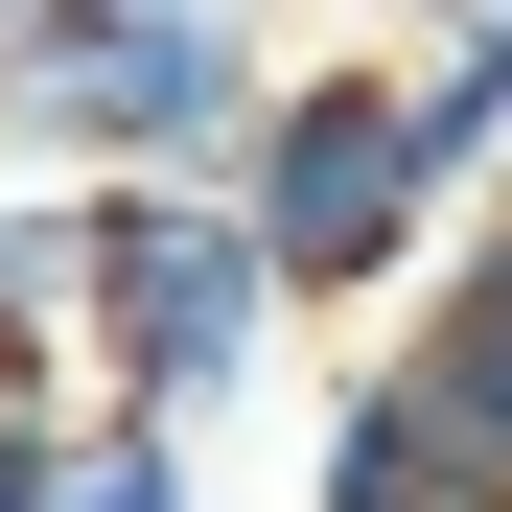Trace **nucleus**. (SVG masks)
Returning a JSON list of instances; mask_svg holds the SVG:
<instances>
[{"label": "nucleus", "instance_id": "3", "mask_svg": "<svg viewBox=\"0 0 512 512\" xmlns=\"http://www.w3.org/2000/svg\"><path fill=\"white\" fill-rule=\"evenodd\" d=\"M233 187H256V233H280L303 326H326V303H396L419 256L466 233V187L419 163V70H396V47L280 70V94H256V140H233Z\"/></svg>", "mask_w": 512, "mask_h": 512}, {"label": "nucleus", "instance_id": "10", "mask_svg": "<svg viewBox=\"0 0 512 512\" xmlns=\"http://www.w3.org/2000/svg\"><path fill=\"white\" fill-rule=\"evenodd\" d=\"M0 24H24V0H0Z\"/></svg>", "mask_w": 512, "mask_h": 512}, {"label": "nucleus", "instance_id": "5", "mask_svg": "<svg viewBox=\"0 0 512 512\" xmlns=\"http://www.w3.org/2000/svg\"><path fill=\"white\" fill-rule=\"evenodd\" d=\"M419 373H443V419L489 443V489H512V187H489V233L419 280Z\"/></svg>", "mask_w": 512, "mask_h": 512}, {"label": "nucleus", "instance_id": "7", "mask_svg": "<svg viewBox=\"0 0 512 512\" xmlns=\"http://www.w3.org/2000/svg\"><path fill=\"white\" fill-rule=\"evenodd\" d=\"M396 70H419V163L489 210V187H512V47H489V24H419Z\"/></svg>", "mask_w": 512, "mask_h": 512}, {"label": "nucleus", "instance_id": "4", "mask_svg": "<svg viewBox=\"0 0 512 512\" xmlns=\"http://www.w3.org/2000/svg\"><path fill=\"white\" fill-rule=\"evenodd\" d=\"M303 512H512V489H489V443L443 419V373L373 350L350 396H326V443H303Z\"/></svg>", "mask_w": 512, "mask_h": 512}, {"label": "nucleus", "instance_id": "8", "mask_svg": "<svg viewBox=\"0 0 512 512\" xmlns=\"http://www.w3.org/2000/svg\"><path fill=\"white\" fill-rule=\"evenodd\" d=\"M47 419H70V396H47ZM47 419L0 396V512H47Z\"/></svg>", "mask_w": 512, "mask_h": 512}, {"label": "nucleus", "instance_id": "2", "mask_svg": "<svg viewBox=\"0 0 512 512\" xmlns=\"http://www.w3.org/2000/svg\"><path fill=\"white\" fill-rule=\"evenodd\" d=\"M256 94H280L256 0H24V24H0V163H70V187L233 163Z\"/></svg>", "mask_w": 512, "mask_h": 512}, {"label": "nucleus", "instance_id": "6", "mask_svg": "<svg viewBox=\"0 0 512 512\" xmlns=\"http://www.w3.org/2000/svg\"><path fill=\"white\" fill-rule=\"evenodd\" d=\"M47 512H210V466H187V419L70 396V419H47Z\"/></svg>", "mask_w": 512, "mask_h": 512}, {"label": "nucleus", "instance_id": "1", "mask_svg": "<svg viewBox=\"0 0 512 512\" xmlns=\"http://www.w3.org/2000/svg\"><path fill=\"white\" fill-rule=\"evenodd\" d=\"M303 350V280H280V233H256L233 163H140V187H94V396L140 419H210Z\"/></svg>", "mask_w": 512, "mask_h": 512}, {"label": "nucleus", "instance_id": "9", "mask_svg": "<svg viewBox=\"0 0 512 512\" xmlns=\"http://www.w3.org/2000/svg\"><path fill=\"white\" fill-rule=\"evenodd\" d=\"M419 24H489V47H512V0H419Z\"/></svg>", "mask_w": 512, "mask_h": 512}]
</instances>
